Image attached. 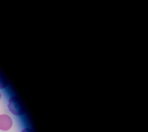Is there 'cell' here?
<instances>
[{
    "label": "cell",
    "instance_id": "cell-1",
    "mask_svg": "<svg viewBox=\"0 0 148 132\" xmlns=\"http://www.w3.org/2000/svg\"><path fill=\"white\" fill-rule=\"evenodd\" d=\"M8 107L10 111L16 115H22L26 112L23 103L17 97H13L9 100Z\"/></svg>",
    "mask_w": 148,
    "mask_h": 132
},
{
    "label": "cell",
    "instance_id": "cell-2",
    "mask_svg": "<svg viewBox=\"0 0 148 132\" xmlns=\"http://www.w3.org/2000/svg\"><path fill=\"white\" fill-rule=\"evenodd\" d=\"M13 126L11 118L5 114L0 115V130L7 131Z\"/></svg>",
    "mask_w": 148,
    "mask_h": 132
},
{
    "label": "cell",
    "instance_id": "cell-3",
    "mask_svg": "<svg viewBox=\"0 0 148 132\" xmlns=\"http://www.w3.org/2000/svg\"><path fill=\"white\" fill-rule=\"evenodd\" d=\"M8 85L7 80L4 79V77L0 74V89L5 88Z\"/></svg>",
    "mask_w": 148,
    "mask_h": 132
},
{
    "label": "cell",
    "instance_id": "cell-4",
    "mask_svg": "<svg viewBox=\"0 0 148 132\" xmlns=\"http://www.w3.org/2000/svg\"><path fill=\"white\" fill-rule=\"evenodd\" d=\"M21 132H34V131L30 128H25L24 129H23Z\"/></svg>",
    "mask_w": 148,
    "mask_h": 132
},
{
    "label": "cell",
    "instance_id": "cell-5",
    "mask_svg": "<svg viewBox=\"0 0 148 132\" xmlns=\"http://www.w3.org/2000/svg\"><path fill=\"white\" fill-rule=\"evenodd\" d=\"M1 94L0 93V100H1Z\"/></svg>",
    "mask_w": 148,
    "mask_h": 132
}]
</instances>
